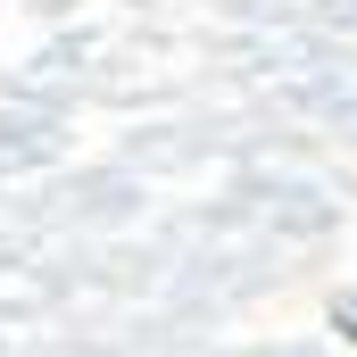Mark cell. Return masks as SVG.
Masks as SVG:
<instances>
[{"label":"cell","mask_w":357,"mask_h":357,"mask_svg":"<svg viewBox=\"0 0 357 357\" xmlns=\"http://www.w3.org/2000/svg\"><path fill=\"white\" fill-rule=\"evenodd\" d=\"M333 324H349V341H357V299H341V307H333Z\"/></svg>","instance_id":"cell-1"}]
</instances>
